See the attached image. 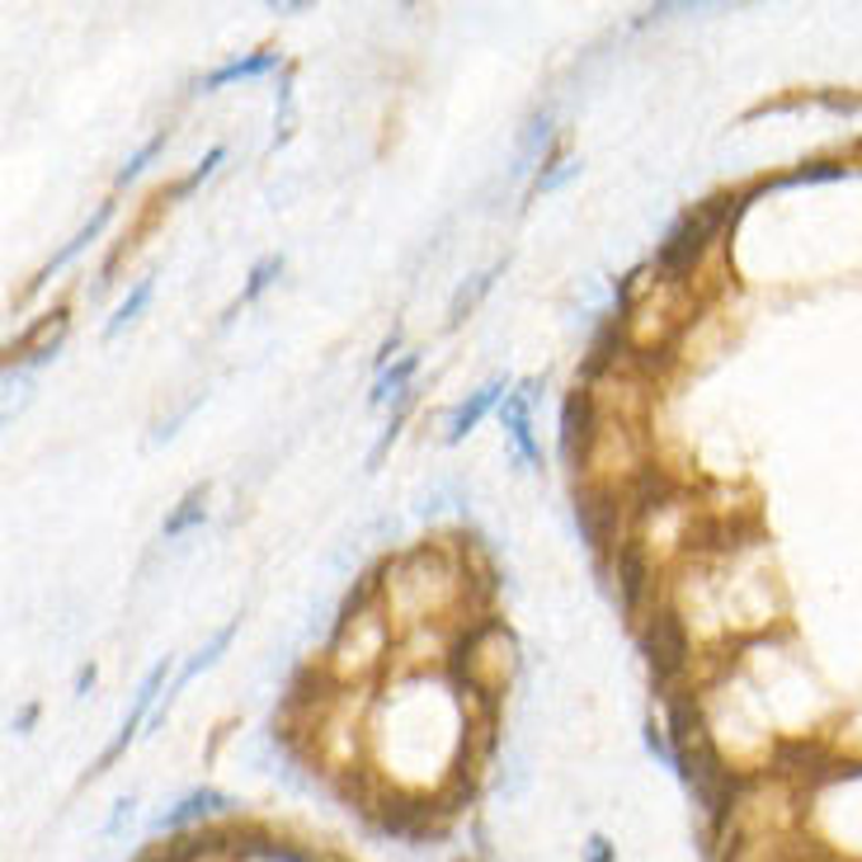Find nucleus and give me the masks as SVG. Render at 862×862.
Instances as JSON below:
<instances>
[{"label":"nucleus","instance_id":"aec40b11","mask_svg":"<svg viewBox=\"0 0 862 862\" xmlns=\"http://www.w3.org/2000/svg\"><path fill=\"white\" fill-rule=\"evenodd\" d=\"M575 170H579V166H561L556 175H547V179H537V189H543V194H547V189H556V185H566V179H571Z\"/></svg>","mask_w":862,"mask_h":862},{"label":"nucleus","instance_id":"f8f14e48","mask_svg":"<svg viewBox=\"0 0 862 862\" xmlns=\"http://www.w3.org/2000/svg\"><path fill=\"white\" fill-rule=\"evenodd\" d=\"M236 627H240V623H227L222 632H217V636L208 641V646H204V651H198V655L189 660V665H185V670H179V678H175V684H170V688L179 693V688H185V684H189V678H194V674H204V670L212 665V660H217V655H222V651L231 646V636H236Z\"/></svg>","mask_w":862,"mask_h":862},{"label":"nucleus","instance_id":"412c9836","mask_svg":"<svg viewBox=\"0 0 862 862\" xmlns=\"http://www.w3.org/2000/svg\"><path fill=\"white\" fill-rule=\"evenodd\" d=\"M589 862H613V849H608V839H594V844H589Z\"/></svg>","mask_w":862,"mask_h":862},{"label":"nucleus","instance_id":"4468645a","mask_svg":"<svg viewBox=\"0 0 862 862\" xmlns=\"http://www.w3.org/2000/svg\"><path fill=\"white\" fill-rule=\"evenodd\" d=\"M147 303H151V278H142V284H137V288L123 297V303H118V311H113V320L105 326V335H109V339H113V335H123V326H132L137 311H142Z\"/></svg>","mask_w":862,"mask_h":862},{"label":"nucleus","instance_id":"f257e3e1","mask_svg":"<svg viewBox=\"0 0 862 862\" xmlns=\"http://www.w3.org/2000/svg\"><path fill=\"white\" fill-rule=\"evenodd\" d=\"M712 236H716V231L707 227V217H703V212H688L684 222H678V227L665 236V246H660V269H665L670 278L688 274L697 259H703V250H707Z\"/></svg>","mask_w":862,"mask_h":862},{"label":"nucleus","instance_id":"dca6fc26","mask_svg":"<svg viewBox=\"0 0 862 862\" xmlns=\"http://www.w3.org/2000/svg\"><path fill=\"white\" fill-rule=\"evenodd\" d=\"M278 274H284V259H278V255L259 259V265L250 269V284H246V293H240V303H255V297L265 293V288L274 284V278H278Z\"/></svg>","mask_w":862,"mask_h":862},{"label":"nucleus","instance_id":"7ed1b4c3","mask_svg":"<svg viewBox=\"0 0 862 862\" xmlns=\"http://www.w3.org/2000/svg\"><path fill=\"white\" fill-rule=\"evenodd\" d=\"M166 670L170 665H156L147 678H142V688H137V703H132V712L123 716V726H118V735H113V745L105 750V754H99V769H109L113 764V759L118 754H123L128 750V740L137 735V726H142V716L151 712V703H156V693H160V684H166Z\"/></svg>","mask_w":862,"mask_h":862},{"label":"nucleus","instance_id":"5701e85b","mask_svg":"<svg viewBox=\"0 0 862 862\" xmlns=\"http://www.w3.org/2000/svg\"><path fill=\"white\" fill-rule=\"evenodd\" d=\"M33 716H38V707H24V712H19V721H14V731H29Z\"/></svg>","mask_w":862,"mask_h":862},{"label":"nucleus","instance_id":"2eb2a0df","mask_svg":"<svg viewBox=\"0 0 862 862\" xmlns=\"http://www.w3.org/2000/svg\"><path fill=\"white\" fill-rule=\"evenodd\" d=\"M198 518H204V491H189V495H185V505H179V509L166 518V537H179L185 528H194Z\"/></svg>","mask_w":862,"mask_h":862},{"label":"nucleus","instance_id":"39448f33","mask_svg":"<svg viewBox=\"0 0 862 862\" xmlns=\"http://www.w3.org/2000/svg\"><path fill=\"white\" fill-rule=\"evenodd\" d=\"M670 735H674V754H678V759H684L688 750H697V745H707L693 697H670Z\"/></svg>","mask_w":862,"mask_h":862},{"label":"nucleus","instance_id":"9d476101","mask_svg":"<svg viewBox=\"0 0 862 862\" xmlns=\"http://www.w3.org/2000/svg\"><path fill=\"white\" fill-rule=\"evenodd\" d=\"M617 579H623V604L632 608L641 598V589H646V556H641L636 543L617 547Z\"/></svg>","mask_w":862,"mask_h":862},{"label":"nucleus","instance_id":"9b49d317","mask_svg":"<svg viewBox=\"0 0 862 862\" xmlns=\"http://www.w3.org/2000/svg\"><path fill=\"white\" fill-rule=\"evenodd\" d=\"M109 212H113L109 204H105V208H99V212L90 217V222H86V227H80V231H76L71 240H67V246H62V250H57V255H52V265L43 269V278H52L57 269H67V265H71V259H76L80 250H86V246H90V240H95L99 231H105V222H109Z\"/></svg>","mask_w":862,"mask_h":862},{"label":"nucleus","instance_id":"6e6552de","mask_svg":"<svg viewBox=\"0 0 862 862\" xmlns=\"http://www.w3.org/2000/svg\"><path fill=\"white\" fill-rule=\"evenodd\" d=\"M212 811H227L222 792H189L175 811H166L156 820V830H179V825H189V820H198V815H212Z\"/></svg>","mask_w":862,"mask_h":862},{"label":"nucleus","instance_id":"f3484780","mask_svg":"<svg viewBox=\"0 0 862 862\" xmlns=\"http://www.w3.org/2000/svg\"><path fill=\"white\" fill-rule=\"evenodd\" d=\"M160 147H166V132H156L151 142H142V147H137V156L128 160L123 170H118V185H128V179H137V175H142V170H147V160H151V156H156Z\"/></svg>","mask_w":862,"mask_h":862},{"label":"nucleus","instance_id":"20e7f679","mask_svg":"<svg viewBox=\"0 0 862 862\" xmlns=\"http://www.w3.org/2000/svg\"><path fill=\"white\" fill-rule=\"evenodd\" d=\"M589 425H594V406H589L585 392H575L566 400V410H561V453L566 457L585 453L589 448Z\"/></svg>","mask_w":862,"mask_h":862},{"label":"nucleus","instance_id":"f03ea898","mask_svg":"<svg viewBox=\"0 0 862 862\" xmlns=\"http://www.w3.org/2000/svg\"><path fill=\"white\" fill-rule=\"evenodd\" d=\"M646 655H651L655 678H674L688 665V636H684V627H678L674 613H660L646 627Z\"/></svg>","mask_w":862,"mask_h":862},{"label":"nucleus","instance_id":"a211bd4d","mask_svg":"<svg viewBox=\"0 0 862 862\" xmlns=\"http://www.w3.org/2000/svg\"><path fill=\"white\" fill-rule=\"evenodd\" d=\"M491 284H495V269H491V274H480V278H476V284H472V288H463V293H457V297H453V326H457V320H463V316H467V311L476 307V297H480V293H486Z\"/></svg>","mask_w":862,"mask_h":862},{"label":"nucleus","instance_id":"ddd939ff","mask_svg":"<svg viewBox=\"0 0 862 862\" xmlns=\"http://www.w3.org/2000/svg\"><path fill=\"white\" fill-rule=\"evenodd\" d=\"M415 368H419V358H415V354H406L396 368H387L383 377H377V387H373V406H383V400H392V396L406 400V392H400V387L410 383V373H415Z\"/></svg>","mask_w":862,"mask_h":862},{"label":"nucleus","instance_id":"4be33fe9","mask_svg":"<svg viewBox=\"0 0 862 862\" xmlns=\"http://www.w3.org/2000/svg\"><path fill=\"white\" fill-rule=\"evenodd\" d=\"M90 684H95V670H80V674H76V697H86Z\"/></svg>","mask_w":862,"mask_h":862},{"label":"nucleus","instance_id":"423d86ee","mask_svg":"<svg viewBox=\"0 0 862 862\" xmlns=\"http://www.w3.org/2000/svg\"><path fill=\"white\" fill-rule=\"evenodd\" d=\"M499 396H505V383H486L480 392H472V400H463V406L453 410V419H448V444H457V438H467V434L480 425V415H486Z\"/></svg>","mask_w":862,"mask_h":862},{"label":"nucleus","instance_id":"0eeeda50","mask_svg":"<svg viewBox=\"0 0 862 862\" xmlns=\"http://www.w3.org/2000/svg\"><path fill=\"white\" fill-rule=\"evenodd\" d=\"M505 429L514 438L518 457H524V463H537V444H533V429H528V392L505 396Z\"/></svg>","mask_w":862,"mask_h":862},{"label":"nucleus","instance_id":"6ab92c4d","mask_svg":"<svg viewBox=\"0 0 862 862\" xmlns=\"http://www.w3.org/2000/svg\"><path fill=\"white\" fill-rule=\"evenodd\" d=\"M222 156H227L222 147H212V151L204 156V166H198V170H194V175L185 179V185H179V189H175V198H185V194H194V189H198V185H204V179H208V175H212L217 166H222Z\"/></svg>","mask_w":862,"mask_h":862},{"label":"nucleus","instance_id":"1a4fd4ad","mask_svg":"<svg viewBox=\"0 0 862 862\" xmlns=\"http://www.w3.org/2000/svg\"><path fill=\"white\" fill-rule=\"evenodd\" d=\"M274 67H278V52H255V57H240V62L217 67V71L204 80V90H222V86H231V80H255V76H269Z\"/></svg>","mask_w":862,"mask_h":862}]
</instances>
